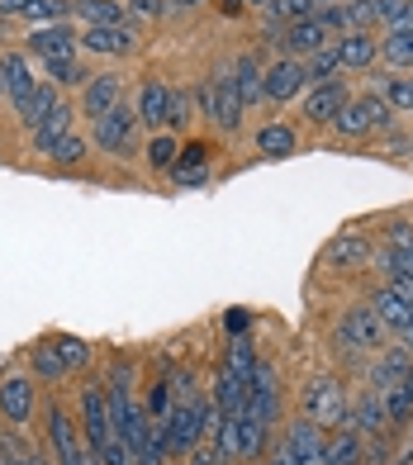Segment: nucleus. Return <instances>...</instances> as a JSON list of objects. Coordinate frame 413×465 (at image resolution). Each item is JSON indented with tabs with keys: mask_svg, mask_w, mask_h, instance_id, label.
<instances>
[{
	"mask_svg": "<svg viewBox=\"0 0 413 465\" xmlns=\"http://www.w3.org/2000/svg\"><path fill=\"white\" fill-rule=\"evenodd\" d=\"M200 104L210 114L214 129L223 134H238L242 129V95H238V81H233V67L229 72H214L210 81L200 86Z\"/></svg>",
	"mask_w": 413,
	"mask_h": 465,
	"instance_id": "obj_1",
	"label": "nucleus"
},
{
	"mask_svg": "<svg viewBox=\"0 0 413 465\" xmlns=\"http://www.w3.org/2000/svg\"><path fill=\"white\" fill-rule=\"evenodd\" d=\"M389 114H395V110L385 104V95H357V100H347L342 110H338L333 129H338L342 138H366L370 129H385Z\"/></svg>",
	"mask_w": 413,
	"mask_h": 465,
	"instance_id": "obj_2",
	"label": "nucleus"
},
{
	"mask_svg": "<svg viewBox=\"0 0 413 465\" xmlns=\"http://www.w3.org/2000/svg\"><path fill=\"white\" fill-rule=\"evenodd\" d=\"M385 347V323L376 319V309H352L338 323V351H380Z\"/></svg>",
	"mask_w": 413,
	"mask_h": 465,
	"instance_id": "obj_3",
	"label": "nucleus"
},
{
	"mask_svg": "<svg viewBox=\"0 0 413 465\" xmlns=\"http://www.w3.org/2000/svg\"><path fill=\"white\" fill-rule=\"evenodd\" d=\"M304 418H314L319 428L328 432V428H347V418H352V404H347V394H342V385L338 380H319L314 390H309V399H304Z\"/></svg>",
	"mask_w": 413,
	"mask_h": 465,
	"instance_id": "obj_4",
	"label": "nucleus"
},
{
	"mask_svg": "<svg viewBox=\"0 0 413 465\" xmlns=\"http://www.w3.org/2000/svg\"><path fill=\"white\" fill-rule=\"evenodd\" d=\"M133 138H138V114L123 110V104H114L110 114H100L91 124V143L100 147V153H133Z\"/></svg>",
	"mask_w": 413,
	"mask_h": 465,
	"instance_id": "obj_5",
	"label": "nucleus"
},
{
	"mask_svg": "<svg viewBox=\"0 0 413 465\" xmlns=\"http://www.w3.org/2000/svg\"><path fill=\"white\" fill-rule=\"evenodd\" d=\"M81 428H86V441H91V456H100L110 447V399H105V380L81 390Z\"/></svg>",
	"mask_w": 413,
	"mask_h": 465,
	"instance_id": "obj_6",
	"label": "nucleus"
},
{
	"mask_svg": "<svg viewBox=\"0 0 413 465\" xmlns=\"http://www.w3.org/2000/svg\"><path fill=\"white\" fill-rule=\"evenodd\" d=\"M304 86H309V76H304V62L300 57H280V62H271V67L261 72V100L285 104V100L304 95Z\"/></svg>",
	"mask_w": 413,
	"mask_h": 465,
	"instance_id": "obj_7",
	"label": "nucleus"
},
{
	"mask_svg": "<svg viewBox=\"0 0 413 465\" xmlns=\"http://www.w3.org/2000/svg\"><path fill=\"white\" fill-rule=\"evenodd\" d=\"M76 44L95 57H129V53H138V29L133 25H91Z\"/></svg>",
	"mask_w": 413,
	"mask_h": 465,
	"instance_id": "obj_8",
	"label": "nucleus"
},
{
	"mask_svg": "<svg viewBox=\"0 0 413 465\" xmlns=\"http://www.w3.org/2000/svg\"><path fill=\"white\" fill-rule=\"evenodd\" d=\"M276 404H280V385H276V371L257 361L252 380H247V399H242V413H252L261 428L266 422H276Z\"/></svg>",
	"mask_w": 413,
	"mask_h": 465,
	"instance_id": "obj_9",
	"label": "nucleus"
},
{
	"mask_svg": "<svg viewBox=\"0 0 413 465\" xmlns=\"http://www.w3.org/2000/svg\"><path fill=\"white\" fill-rule=\"evenodd\" d=\"M333 44V34H328L319 19H295V25H285L280 34H276V48L285 53V57H314L319 48H328Z\"/></svg>",
	"mask_w": 413,
	"mask_h": 465,
	"instance_id": "obj_10",
	"label": "nucleus"
},
{
	"mask_svg": "<svg viewBox=\"0 0 413 465\" xmlns=\"http://www.w3.org/2000/svg\"><path fill=\"white\" fill-rule=\"evenodd\" d=\"M114 104H123V76L119 72H95L86 76V91H81V110L95 124L100 114H110Z\"/></svg>",
	"mask_w": 413,
	"mask_h": 465,
	"instance_id": "obj_11",
	"label": "nucleus"
},
{
	"mask_svg": "<svg viewBox=\"0 0 413 465\" xmlns=\"http://www.w3.org/2000/svg\"><path fill=\"white\" fill-rule=\"evenodd\" d=\"M347 100H352L347 81H319V86L304 91V119H309V124H333Z\"/></svg>",
	"mask_w": 413,
	"mask_h": 465,
	"instance_id": "obj_12",
	"label": "nucleus"
},
{
	"mask_svg": "<svg viewBox=\"0 0 413 465\" xmlns=\"http://www.w3.org/2000/svg\"><path fill=\"white\" fill-rule=\"evenodd\" d=\"M280 447L295 456V465H319V460H323V447H328V437H323V428H319L314 418H295Z\"/></svg>",
	"mask_w": 413,
	"mask_h": 465,
	"instance_id": "obj_13",
	"label": "nucleus"
},
{
	"mask_svg": "<svg viewBox=\"0 0 413 465\" xmlns=\"http://www.w3.org/2000/svg\"><path fill=\"white\" fill-rule=\"evenodd\" d=\"M323 262L333 266V271H361V266L376 262V247H370V242L361 238V232H342V238L328 242Z\"/></svg>",
	"mask_w": 413,
	"mask_h": 465,
	"instance_id": "obj_14",
	"label": "nucleus"
},
{
	"mask_svg": "<svg viewBox=\"0 0 413 465\" xmlns=\"http://www.w3.org/2000/svg\"><path fill=\"white\" fill-rule=\"evenodd\" d=\"M0 418L15 422V428H25L34 418V380H25V375L0 380Z\"/></svg>",
	"mask_w": 413,
	"mask_h": 465,
	"instance_id": "obj_15",
	"label": "nucleus"
},
{
	"mask_svg": "<svg viewBox=\"0 0 413 465\" xmlns=\"http://www.w3.org/2000/svg\"><path fill=\"white\" fill-rule=\"evenodd\" d=\"M72 119H76V110H72L67 100H57L53 110H48L44 119H38V124H34V153H44V157H48L53 147H57L62 138H67V134H72Z\"/></svg>",
	"mask_w": 413,
	"mask_h": 465,
	"instance_id": "obj_16",
	"label": "nucleus"
},
{
	"mask_svg": "<svg viewBox=\"0 0 413 465\" xmlns=\"http://www.w3.org/2000/svg\"><path fill=\"white\" fill-rule=\"evenodd\" d=\"M48 437H53V451H57V465H81L86 451L76 447V422L67 409H48Z\"/></svg>",
	"mask_w": 413,
	"mask_h": 465,
	"instance_id": "obj_17",
	"label": "nucleus"
},
{
	"mask_svg": "<svg viewBox=\"0 0 413 465\" xmlns=\"http://www.w3.org/2000/svg\"><path fill=\"white\" fill-rule=\"evenodd\" d=\"M352 432L357 437H380L385 432V422H389V409H385V394L380 390H366L357 404H352Z\"/></svg>",
	"mask_w": 413,
	"mask_h": 465,
	"instance_id": "obj_18",
	"label": "nucleus"
},
{
	"mask_svg": "<svg viewBox=\"0 0 413 465\" xmlns=\"http://www.w3.org/2000/svg\"><path fill=\"white\" fill-rule=\"evenodd\" d=\"M167 100H172L167 81H143L138 104H133V114H138L143 129H167Z\"/></svg>",
	"mask_w": 413,
	"mask_h": 465,
	"instance_id": "obj_19",
	"label": "nucleus"
},
{
	"mask_svg": "<svg viewBox=\"0 0 413 465\" xmlns=\"http://www.w3.org/2000/svg\"><path fill=\"white\" fill-rule=\"evenodd\" d=\"M29 53H38V57H72L76 53V34L67 29V19H62V25H38L29 34Z\"/></svg>",
	"mask_w": 413,
	"mask_h": 465,
	"instance_id": "obj_20",
	"label": "nucleus"
},
{
	"mask_svg": "<svg viewBox=\"0 0 413 465\" xmlns=\"http://www.w3.org/2000/svg\"><path fill=\"white\" fill-rule=\"evenodd\" d=\"M333 48H338V57H342V67H370V62H376V53H380V38L370 34V29H357V34H338Z\"/></svg>",
	"mask_w": 413,
	"mask_h": 465,
	"instance_id": "obj_21",
	"label": "nucleus"
},
{
	"mask_svg": "<svg viewBox=\"0 0 413 465\" xmlns=\"http://www.w3.org/2000/svg\"><path fill=\"white\" fill-rule=\"evenodd\" d=\"M370 309H376V319L385 323V328H408V319H413V304L404 300V294L395 290V285H380L376 294H370Z\"/></svg>",
	"mask_w": 413,
	"mask_h": 465,
	"instance_id": "obj_22",
	"label": "nucleus"
},
{
	"mask_svg": "<svg viewBox=\"0 0 413 465\" xmlns=\"http://www.w3.org/2000/svg\"><path fill=\"white\" fill-rule=\"evenodd\" d=\"M204 176H210V147H204V143L181 147V157H176V166H172V181H176V185H200Z\"/></svg>",
	"mask_w": 413,
	"mask_h": 465,
	"instance_id": "obj_23",
	"label": "nucleus"
},
{
	"mask_svg": "<svg viewBox=\"0 0 413 465\" xmlns=\"http://www.w3.org/2000/svg\"><path fill=\"white\" fill-rule=\"evenodd\" d=\"M0 72H5V100L10 104H19L34 91V72H29V62L19 53H0Z\"/></svg>",
	"mask_w": 413,
	"mask_h": 465,
	"instance_id": "obj_24",
	"label": "nucleus"
},
{
	"mask_svg": "<svg viewBox=\"0 0 413 465\" xmlns=\"http://www.w3.org/2000/svg\"><path fill=\"white\" fill-rule=\"evenodd\" d=\"M53 104H57V86H53V81H34V91L15 104V114H19V124H29V129H34Z\"/></svg>",
	"mask_w": 413,
	"mask_h": 465,
	"instance_id": "obj_25",
	"label": "nucleus"
},
{
	"mask_svg": "<svg viewBox=\"0 0 413 465\" xmlns=\"http://www.w3.org/2000/svg\"><path fill=\"white\" fill-rule=\"evenodd\" d=\"M413 371V356L404 351V347H389L380 361H376V371H370V390H389L395 380H404Z\"/></svg>",
	"mask_w": 413,
	"mask_h": 465,
	"instance_id": "obj_26",
	"label": "nucleus"
},
{
	"mask_svg": "<svg viewBox=\"0 0 413 465\" xmlns=\"http://www.w3.org/2000/svg\"><path fill=\"white\" fill-rule=\"evenodd\" d=\"M72 10L91 25H129V10H123V0H72Z\"/></svg>",
	"mask_w": 413,
	"mask_h": 465,
	"instance_id": "obj_27",
	"label": "nucleus"
},
{
	"mask_svg": "<svg viewBox=\"0 0 413 465\" xmlns=\"http://www.w3.org/2000/svg\"><path fill=\"white\" fill-rule=\"evenodd\" d=\"M29 371L44 380V385H57V380H67L72 371L62 366V356H57V347L53 342H38V347H29Z\"/></svg>",
	"mask_w": 413,
	"mask_h": 465,
	"instance_id": "obj_28",
	"label": "nucleus"
},
{
	"mask_svg": "<svg viewBox=\"0 0 413 465\" xmlns=\"http://www.w3.org/2000/svg\"><path fill=\"white\" fill-rule=\"evenodd\" d=\"M257 153L261 157H295V129L290 124H266V129H257Z\"/></svg>",
	"mask_w": 413,
	"mask_h": 465,
	"instance_id": "obj_29",
	"label": "nucleus"
},
{
	"mask_svg": "<svg viewBox=\"0 0 413 465\" xmlns=\"http://www.w3.org/2000/svg\"><path fill=\"white\" fill-rule=\"evenodd\" d=\"M233 81H238L242 110L261 100V62H257V57H238V62H233Z\"/></svg>",
	"mask_w": 413,
	"mask_h": 465,
	"instance_id": "obj_30",
	"label": "nucleus"
},
{
	"mask_svg": "<svg viewBox=\"0 0 413 465\" xmlns=\"http://www.w3.org/2000/svg\"><path fill=\"white\" fill-rule=\"evenodd\" d=\"M304 76H309V86H319V81H338V76H342V57H338V48L328 44V48H319L314 57H304Z\"/></svg>",
	"mask_w": 413,
	"mask_h": 465,
	"instance_id": "obj_31",
	"label": "nucleus"
},
{
	"mask_svg": "<svg viewBox=\"0 0 413 465\" xmlns=\"http://www.w3.org/2000/svg\"><path fill=\"white\" fill-rule=\"evenodd\" d=\"M380 394H385L389 422H408V418H413V371H408L404 380H395L389 390H380Z\"/></svg>",
	"mask_w": 413,
	"mask_h": 465,
	"instance_id": "obj_32",
	"label": "nucleus"
},
{
	"mask_svg": "<svg viewBox=\"0 0 413 465\" xmlns=\"http://www.w3.org/2000/svg\"><path fill=\"white\" fill-rule=\"evenodd\" d=\"M380 53H385L389 62H395L399 72H413V29H385Z\"/></svg>",
	"mask_w": 413,
	"mask_h": 465,
	"instance_id": "obj_33",
	"label": "nucleus"
},
{
	"mask_svg": "<svg viewBox=\"0 0 413 465\" xmlns=\"http://www.w3.org/2000/svg\"><path fill=\"white\" fill-rule=\"evenodd\" d=\"M44 62V76L53 81V86H76V81H86V67H81V57H38Z\"/></svg>",
	"mask_w": 413,
	"mask_h": 465,
	"instance_id": "obj_34",
	"label": "nucleus"
},
{
	"mask_svg": "<svg viewBox=\"0 0 413 465\" xmlns=\"http://www.w3.org/2000/svg\"><path fill=\"white\" fill-rule=\"evenodd\" d=\"M223 371L247 385V380H252V371H257V347L247 342V337H238V342L229 347V356H223Z\"/></svg>",
	"mask_w": 413,
	"mask_h": 465,
	"instance_id": "obj_35",
	"label": "nucleus"
},
{
	"mask_svg": "<svg viewBox=\"0 0 413 465\" xmlns=\"http://www.w3.org/2000/svg\"><path fill=\"white\" fill-rule=\"evenodd\" d=\"M143 157H148L152 172H172L176 157H181V143L172 134H152V143H148V153H143Z\"/></svg>",
	"mask_w": 413,
	"mask_h": 465,
	"instance_id": "obj_36",
	"label": "nucleus"
},
{
	"mask_svg": "<svg viewBox=\"0 0 413 465\" xmlns=\"http://www.w3.org/2000/svg\"><path fill=\"white\" fill-rule=\"evenodd\" d=\"M385 104H389V110L413 114V72H395V76H385Z\"/></svg>",
	"mask_w": 413,
	"mask_h": 465,
	"instance_id": "obj_37",
	"label": "nucleus"
},
{
	"mask_svg": "<svg viewBox=\"0 0 413 465\" xmlns=\"http://www.w3.org/2000/svg\"><path fill=\"white\" fill-rule=\"evenodd\" d=\"M67 15H72V0H29L25 5V19H34V29L38 25H62Z\"/></svg>",
	"mask_w": 413,
	"mask_h": 465,
	"instance_id": "obj_38",
	"label": "nucleus"
},
{
	"mask_svg": "<svg viewBox=\"0 0 413 465\" xmlns=\"http://www.w3.org/2000/svg\"><path fill=\"white\" fill-rule=\"evenodd\" d=\"M53 347H57V356H62L67 371H81L91 361V342H81V337H53Z\"/></svg>",
	"mask_w": 413,
	"mask_h": 465,
	"instance_id": "obj_39",
	"label": "nucleus"
},
{
	"mask_svg": "<svg viewBox=\"0 0 413 465\" xmlns=\"http://www.w3.org/2000/svg\"><path fill=\"white\" fill-rule=\"evenodd\" d=\"M86 153H91V143H86V138H81V134L72 129L67 138H62V143L53 147V153H48V157H53V162H62V166H76V162H81V157H86Z\"/></svg>",
	"mask_w": 413,
	"mask_h": 465,
	"instance_id": "obj_40",
	"label": "nucleus"
},
{
	"mask_svg": "<svg viewBox=\"0 0 413 465\" xmlns=\"http://www.w3.org/2000/svg\"><path fill=\"white\" fill-rule=\"evenodd\" d=\"M185 124H191V95H185V91H172V100H167V129L181 134Z\"/></svg>",
	"mask_w": 413,
	"mask_h": 465,
	"instance_id": "obj_41",
	"label": "nucleus"
},
{
	"mask_svg": "<svg viewBox=\"0 0 413 465\" xmlns=\"http://www.w3.org/2000/svg\"><path fill=\"white\" fill-rule=\"evenodd\" d=\"M123 10H129L133 19H148V25H157V19H167V0H123Z\"/></svg>",
	"mask_w": 413,
	"mask_h": 465,
	"instance_id": "obj_42",
	"label": "nucleus"
},
{
	"mask_svg": "<svg viewBox=\"0 0 413 465\" xmlns=\"http://www.w3.org/2000/svg\"><path fill=\"white\" fill-rule=\"evenodd\" d=\"M0 460H5V465H44V456H38V451H25L15 437H0Z\"/></svg>",
	"mask_w": 413,
	"mask_h": 465,
	"instance_id": "obj_43",
	"label": "nucleus"
},
{
	"mask_svg": "<svg viewBox=\"0 0 413 465\" xmlns=\"http://www.w3.org/2000/svg\"><path fill=\"white\" fill-rule=\"evenodd\" d=\"M191 465H223V456H219V441H214V428L204 432L195 447H191Z\"/></svg>",
	"mask_w": 413,
	"mask_h": 465,
	"instance_id": "obj_44",
	"label": "nucleus"
},
{
	"mask_svg": "<svg viewBox=\"0 0 413 465\" xmlns=\"http://www.w3.org/2000/svg\"><path fill=\"white\" fill-rule=\"evenodd\" d=\"M385 247H389V252H408V247H413V223H404V219L389 223V228H385Z\"/></svg>",
	"mask_w": 413,
	"mask_h": 465,
	"instance_id": "obj_45",
	"label": "nucleus"
},
{
	"mask_svg": "<svg viewBox=\"0 0 413 465\" xmlns=\"http://www.w3.org/2000/svg\"><path fill=\"white\" fill-rule=\"evenodd\" d=\"M100 465H133V456H129V447H123V441L110 432V447L100 451Z\"/></svg>",
	"mask_w": 413,
	"mask_h": 465,
	"instance_id": "obj_46",
	"label": "nucleus"
},
{
	"mask_svg": "<svg viewBox=\"0 0 413 465\" xmlns=\"http://www.w3.org/2000/svg\"><path fill=\"white\" fill-rule=\"evenodd\" d=\"M214 10H219L223 19H238V15L247 10V0H214Z\"/></svg>",
	"mask_w": 413,
	"mask_h": 465,
	"instance_id": "obj_47",
	"label": "nucleus"
},
{
	"mask_svg": "<svg viewBox=\"0 0 413 465\" xmlns=\"http://www.w3.org/2000/svg\"><path fill=\"white\" fill-rule=\"evenodd\" d=\"M29 0H0V19H10V15H25Z\"/></svg>",
	"mask_w": 413,
	"mask_h": 465,
	"instance_id": "obj_48",
	"label": "nucleus"
},
{
	"mask_svg": "<svg viewBox=\"0 0 413 465\" xmlns=\"http://www.w3.org/2000/svg\"><path fill=\"white\" fill-rule=\"evenodd\" d=\"M200 5H210V0H167V10H181V15L185 10H200Z\"/></svg>",
	"mask_w": 413,
	"mask_h": 465,
	"instance_id": "obj_49",
	"label": "nucleus"
},
{
	"mask_svg": "<svg viewBox=\"0 0 413 465\" xmlns=\"http://www.w3.org/2000/svg\"><path fill=\"white\" fill-rule=\"evenodd\" d=\"M399 332H404V351L413 356V328H399Z\"/></svg>",
	"mask_w": 413,
	"mask_h": 465,
	"instance_id": "obj_50",
	"label": "nucleus"
},
{
	"mask_svg": "<svg viewBox=\"0 0 413 465\" xmlns=\"http://www.w3.org/2000/svg\"><path fill=\"white\" fill-rule=\"evenodd\" d=\"M247 5H261V10H266V5H271V0H247Z\"/></svg>",
	"mask_w": 413,
	"mask_h": 465,
	"instance_id": "obj_51",
	"label": "nucleus"
},
{
	"mask_svg": "<svg viewBox=\"0 0 413 465\" xmlns=\"http://www.w3.org/2000/svg\"><path fill=\"white\" fill-rule=\"evenodd\" d=\"M0 95H5V72H0Z\"/></svg>",
	"mask_w": 413,
	"mask_h": 465,
	"instance_id": "obj_52",
	"label": "nucleus"
},
{
	"mask_svg": "<svg viewBox=\"0 0 413 465\" xmlns=\"http://www.w3.org/2000/svg\"><path fill=\"white\" fill-rule=\"evenodd\" d=\"M408 328H413V319H408Z\"/></svg>",
	"mask_w": 413,
	"mask_h": 465,
	"instance_id": "obj_53",
	"label": "nucleus"
},
{
	"mask_svg": "<svg viewBox=\"0 0 413 465\" xmlns=\"http://www.w3.org/2000/svg\"><path fill=\"white\" fill-rule=\"evenodd\" d=\"M0 465H5V460H0Z\"/></svg>",
	"mask_w": 413,
	"mask_h": 465,
	"instance_id": "obj_54",
	"label": "nucleus"
}]
</instances>
